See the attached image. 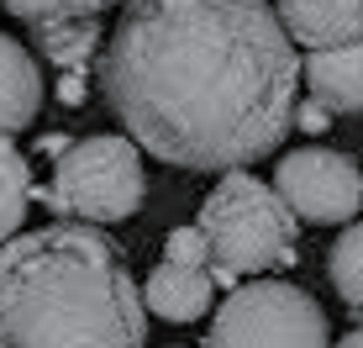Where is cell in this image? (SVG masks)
Listing matches in <instances>:
<instances>
[{
    "mask_svg": "<svg viewBox=\"0 0 363 348\" xmlns=\"http://www.w3.org/2000/svg\"><path fill=\"white\" fill-rule=\"evenodd\" d=\"M147 301L100 222H53L0 243V348H137Z\"/></svg>",
    "mask_w": 363,
    "mask_h": 348,
    "instance_id": "obj_2",
    "label": "cell"
},
{
    "mask_svg": "<svg viewBox=\"0 0 363 348\" xmlns=\"http://www.w3.org/2000/svg\"><path fill=\"white\" fill-rule=\"evenodd\" d=\"M27 201H32V169H27V158H21L16 143L0 138V243L21 232Z\"/></svg>",
    "mask_w": 363,
    "mask_h": 348,
    "instance_id": "obj_11",
    "label": "cell"
},
{
    "mask_svg": "<svg viewBox=\"0 0 363 348\" xmlns=\"http://www.w3.org/2000/svg\"><path fill=\"white\" fill-rule=\"evenodd\" d=\"M300 64L274 0H121L100 80L137 148L174 169L227 174L295 127Z\"/></svg>",
    "mask_w": 363,
    "mask_h": 348,
    "instance_id": "obj_1",
    "label": "cell"
},
{
    "mask_svg": "<svg viewBox=\"0 0 363 348\" xmlns=\"http://www.w3.org/2000/svg\"><path fill=\"white\" fill-rule=\"evenodd\" d=\"M295 127H300V132H327V127H332V111H327V106H321V101H316V95H311V101H306V106H300V101H295Z\"/></svg>",
    "mask_w": 363,
    "mask_h": 348,
    "instance_id": "obj_16",
    "label": "cell"
},
{
    "mask_svg": "<svg viewBox=\"0 0 363 348\" xmlns=\"http://www.w3.org/2000/svg\"><path fill=\"white\" fill-rule=\"evenodd\" d=\"M327 338V312L290 280H253L232 290L206 332L211 348H321Z\"/></svg>",
    "mask_w": 363,
    "mask_h": 348,
    "instance_id": "obj_5",
    "label": "cell"
},
{
    "mask_svg": "<svg viewBox=\"0 0 363 348\" xmlns=\"http://www.w3.org/2000/svg\"><path fill=\"white\" fill-rule=\"evenodd\" d=\"M332 285L347 312L363 317V222H347L332 248Z\"/></svg>",
    "mask_w": 363,
    "mask_h": 348,
    "instance_id": "obj_13",
    "label": "cell"
},
{
    "mask_svg": "<svg viewBox=\"0 0 363 348\" xmlns=\"http://www.w3.org/2000/svg\"><path fill=\"white\" fill-rule=\"evenodd\" d=\"M295 211L279 195V185H264L242 169H227L221 185L200 206V227L211 238V259L227 264L237 280L269 275L295 264Z\"/></svg>",
    "mask_w": 363,
    "mask_h": 348,
    "instance_id": "obj_3",
    "label": "cell"
},
{
    "mask_svg": "<svg viewBox=\"0 0 363 348\" xmlns=\"http://www.w3.org/2000/svg\"><path fill=\"white\" fill-rule=\"evenodd\" d=\"M300 69H306V90L332 116L337 111L342 116H358L363 111V37L358 43H337V48H311Z\"/></svg>",
    "mask_w": 363,
    "mask_h": 348,
    "instance_id": "obj_7",
    "label": "cell"
},
{
    "mask_svg": "<svg viewBox=\"0 0 363 348\" xmlns=\"http://www.w3.org/2000/svg\"><path fill=\"white\" fill-rule=\"evenodd\" d=\"M143 190H147V174H143L137 138H84V143L64 148L43 201L58 217L116 227V222L137 217Z\"/></svg>",
    "mask_w": 363,
    "mask_h": 348,
    "instance_id": "obj_4",
    "label": "cell"
},
{
    "mask_svg": "<svg viewBox=\"0 0 363 348\" xmlns=\"http://www.w3.org/2000/svg\"><path fill=\"white\" fill-rule=\"evenodd\" d=\"M342 343H347V348H363V322H358V327H353V332H347V338H342Z\"/></svg>",
    "mask_w": 363,
    "mask_h": 348,
    "instance_id": "obj_17",
    "label": "cell"
},
{
    "mask_svg": "<svg viewBox=\"0 0 363 348\" xmlns=\"http://www.w3.org/2000/svg\"><path fill=\"white\" fill-rule=\"evenodd\" d=\"M16 21L27 27H48V21H84V16H100V11L121 6V0H0Z\"/></svg>",
    "mask_w": 363,
    "mask_h": 348,
    "instance_id": "obj_14",
    "label": "cell"
},
{
    "mask_svg": "<svg viewBox=\"0 0 363 348\" xmlns=\"http://www.w3.org/2000/svg\"><path fill=\"white\" fill-rule=\"evenodd\" d=\"M279 16L306 53L363 37V0H279Z\"/></svg>",
    "mask_w": 363,
    "mask_h": 348,
    "instance_id": "obj_9",
    "label": "cell"
},
{
    "mask_svg": "<svg viewBox=\"0 0 363 348\" xmlns=\"http://www.w3.org/2000/svg\"><path fill=\"white\" fill-rule=\"evenodd\" d=\"M211 295H216V275L211 264H179V259H164V264L147 275L143 301L153 317L164 322H195L211 312Z\"/></svg>",
    "mask_w": 363,
    "mask_h": 348,
    "instance_id": "obj_8",
    "label": "cell"
},
{
    "mask_svg": "<svg viewBox=\"0 0 363 348\" xmlns=\"http://www.w3.org/2000/svg\"><path fill=\"white\" fill-rule=\"evenodd\" d=\"M164 259H179V264H211V238L206 227H174L169 243H164Z\"/></svg>",
    "mask_w": 363,
    "mask_h": 348,
    "instance_id": "obj_15",
    "label": "cell"
},
{
    "mask_svg": "<svg viewBox=\"0 0 363 348\" xmlns=\"http://www.w3.org/2000/svg\"><path fill=\"white\" fill-rule=\"evenodd\" d=\"M43 111V74H37V58L16 37L0 32V138H16L27 132Z\"/></svg>",
    "mask_w": 363,
    "mask_h": 348,
    "instance_id": "obj_10",
    "label": "cell"
},
{
    "mask_svg": "<svg viewBox=\"0 0 363 348\" xmlns=\"http://www.w3.org/2000/svg\"><path fill=\"white\" fill-rule=\"evenodd\" d=\"M274 185H279V195L290 201L295 217L316 222V227H347L363 206L358 164L347 153H332V148L284 153L279 169H274Z\"/></svg>",
    "mask_w": 363,
    "mask_h": 348,
    "instance_id": "obj_6",
    "label": "cell"
},
{
    "mask_svg": "<svg viewBox=\"0 0 363 348\" xmlns=\"http://www.w3.org/2000/svg\"><path fill=\"white\" fill-rule=\"evenodd\" d=\"M32 32H37V43H43V53L53 58L58 69H74V74L95 58V43H100L95 16H84V21H48V27H32Z\"/></svg>",
    "mask_w": 363,
    "mask_h": 348,
    "instance_id": "obj_12",
    "label": "cell"
}]
</instances>
